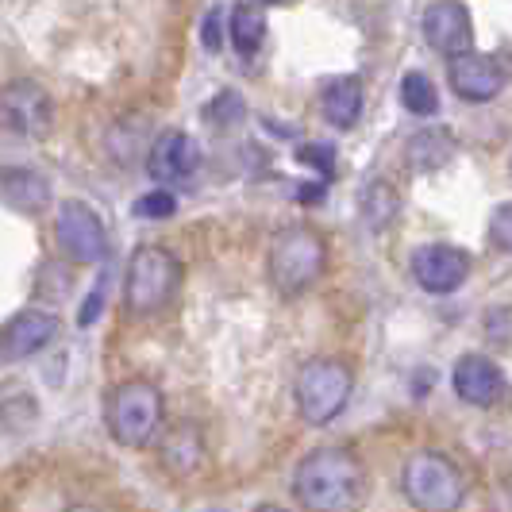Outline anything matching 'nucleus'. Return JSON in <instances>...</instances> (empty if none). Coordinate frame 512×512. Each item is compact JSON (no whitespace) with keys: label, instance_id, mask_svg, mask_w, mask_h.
<instances>
[{"label":"nucleus","instance_id":"nucleus-1","mask_svg":"<svg viewBox=\"0 0 512 512\" xmlns=\"http://www.w3.org/2000/svg\"><path fill=\"white\" fill-rule=\"evenodd\" d=\"M293 493L305 509L316 512H339L359 505L366 493V470L362 462L343 451V447H320L301 459L297 474H293Z\"/></svg>","mask_w":512,"mask_h":512},{"label":"nucleus","instance_id":"nucleus-2","mask_svg":"<svg viewBox=\"0 0 512 512\" xmlns=\"http://www.w3.org/2000/svg\"><path fill=\"white\" fill-rule=\"evenodd\" d=\"M104 424L120 447H151L166 424L162 389L147 378H128V382L112 385L104 397Z\"/></svg>","mask_w":512,"mask_h":512},{"label":"nucleus","instance_id":"nucleus-3","mask_svg":"<svg viewBox=\"0 0 512 512\" xmlns=\"http://www.w3.org/2000/svg\"><path fill=\"white\" fill-rule=\"evenodd\" d=\"M266 266H270V282L282 297H301L328 270V247H324L320 231L305 228V224H289L274 235Z\"/></svg>","mask_w":512,"mask_h":512},{"label":"nucleus","instance_id":"nucleus-4","mask_svg":"<svg viewBox=\"0 0 512 512\" xmlns=\"http://www.w3.org/2000/svg\"><path fill=\"white\" fill-rule=\"evenodd\" d=\"M181 289V262L166 247L147 243L135 247L124 274V308L131 316H154L178 297Z\"/></svg>","mask_w":512,"mask_h":512},{"label":"nucleus","instance_id":"nucleus-5","mask_svg":"<svg viewBox=\"0 0 512 512\" xmlns=\"http://www.w3.org/2000/svg\"><path fill=\"white\" fill-rule=\"evenodd\" d=\"M355 393V370L343 359H312L305 362V370L297 374L293 397H297V412L301 420L312 428L332 424L339 412L347 409Z\"/></svg>","mask_w":512,"mask_h":512},{"label":"nucleus","instance_id":"nucleus-6","mask_svg":"<svg viewBox=\"0 0 512 512\" xmlns=\"http://www.w3.org/2000/svg\"><path fill=\"white\" fill-rule=\"evenodd\" d=\"M401 493L409 497V505L424 512H447L459 509L466 486H462L459 466L439 455V451H416L409 455L401 470Z\"/></svg>","mask_w":512,"mask_h":512},{"label":"nucleus","instance_id":"nucleus-7","mask_svg":"<svg viewBox=\"0 0 512 512\" xmlns=\"http://www.w3.org/2000/svg\"><path fill=\"white\" fill-rule=\"evenodd\" d=\"M54 243L77 266H97L108 255L104 220L85 201H62L54 216Z\"/></svg>","mask_w":512,"mask_h":512},{"label":"nucleus","instance_id":"nucleus-8","mask_svg":"<svg viewBox=\"0 0 512 512\" xmlns=\"http://www.w3.org/2000/svg\"><path fill=\"white\" fill-rule=\"evenodd\" d=\"M0 128L43 139L54 128V101L35 81H12L0 89Z\"/></svg>","mask_w":512,"mask_h":512},{"label":"nucleus","instance_id":"nucleus-9","mask_svg":"<svg viewBox=\"0 0 512 512\" xmlns=\"http://www.w3.org/2000/svg\"><path fill=\"white\" fill-rule=\"evenodd\" d=\"M409 270L424 293L447 297V293L462 289L470 278V255L462 247H451V243H428V247L412 251Z\"/></svg>","mask_w":512,"mask_h":512},{"label":"nucleus","instance_id":"nucleus-10","mask_svg":"<svg viewBox=\"0 0 512 512\" xmlns=\"http://www.w3.org/2000/svg\"><path fill=\"white\" fill-rule=\"evenodd\" d=\"M447 81H451L455 97H462V101H470V104H486V101H493V97H501V89H505V70H501V62L489 58V54L462 51V54H451V62H447Z\"/></svg>","mask_w":512,"mask_h":512},{"label":"nucleus","instance_id":"nucleus-11","mask_svg":"<svg viewBox=\"0 0 512 512\" xmlns=\"http://www.w3.org/2000/svg\"><path fill=\"white\" fill-rule=\"evenodd\" d=\"M420 31L428 39V47L439 54H462L474 43V24H470V8L462 0H436L424 8Z\"/></svg>","mask_w":512,"mask_h":512},{"label":"nucleus","instance_id":"nucleus-12","mask_svg":"<svg viewBox=\"0 0 512 512\" xmlns=\"http://www.w3.org/2000/svg\"><path fill=\"white\" fill-rule=\"evenodd\" d=\"M58 335V320L43 308H24L0 324V362H24Z\"/></svg>","mask_w":512,"mask_h":512},{"label":"nucleus","instance_id":"nucleus-13","mask_svg":"<svg viewBox=\"0 0 512 512\" xmlns=\"http://www.w3.org/2000/svg\"><path fill=\"white\" fill-rule=\"evenodd\" d=\"M201 166V147L189 131L166 128L154 135V143L147 147V170L158 181H185L197 174Z\"/></svg>","mask_w":512,"mask_h":512},{"label":"nucleus","instance_id":"nucleus-14","mask_svg":"<svg viewBox=\"0 0 512 512\" xmlns=\"http://www.w3.org/2000/svg\"><path fill=\"white\" fill-rule=\"evenodd\" d=\"M451 385L459 393V401L474 405V409H489L505 397V374L501 366L486 355H462L455 362V374H451Z\"/></svg>","mask_w":512,"mask_h":512},{"label":"nucleus","instance_id":"nucleus-15","mask_svg":"<svg viewBox=\"0 0 512 512\" xmlns=\"http://www.w3.org/2000/svg\"><path fill=\"white\" fill-rule=\"evenodd\" d=\"M0 205L39 216L43 208H51V181L27 166H0Z\"/></svg>","mask_w":512,"mask_h":512},{"label":"nucleus","instance_id":"nucleus-16","mask_svg":"<svg viewBox=\"0 0 512 512\" xmlns=\"http://www.w3.org/2000/svg\"><path fill=\"white\" fill-rule=\"evenodd\" d=\"M320 108H324V116H328V124L332 128H355L362 116V81L355 74H343L328 81V89H324V97H320Z\"/></svg>","mask_w":512,"mask_h":512},{"label":"nucleus","instance_id":"nucleus-17","mask_svg":"<svg viewBox=\"0 0 512 512\" xmlns=\"http://www.w3.org/2000/svg\"><path fill=\"white\" fill-rule=\"evenodd\" d=\"M405 158H409V166L416 174H436L455 158V135L447 128L416 131L409 139V147H405Z\"/></svg>","mask_w":512,"mask_h":512},{"label":"nucleus","instance_id":"nucleus-18","mask_svg":"<svg viewBox=\"0 0 512 512\" xmlns=\"http://www.w3.org/2000/svg\"><path fill=\"white\" fill-rule=\"evenodd\" d=\"M228 27H231V43H235V51L243 54V58H255L258 47L266 43V12H262V4H255V0L239 4L231 12Z\"/></svg>","mask_w":512,"mask_h":512},{"label":"nucleus","instance_id":"nucleus-19","mask_svg":"<svg viewBox=\"0 0 512 512\" xmlns=\"http://www.w3.org/2000/svg\"><path fill=\"white\" fill-rule=\"evenodd\" d=\"M401 104L409 108L412 116H436L439 112V93L432 85V77L420 74V70H409L401 77Z\"/></svg>","mask_w":512,"mask_h":512},{"label":"nucleus","instance_id":"nucleus-20","mask_svg":"<svg viewBox=\"0 0 512 512\" xmlns=\"http://www.w3.org/2000/svg\"><path fill=\"white\" fill-rule=\"evenodd\" d=\"M243 116H247V104L239 93H220L205 104V120L212 131H231L235 124H243Z\"/></svg>","mask_w":512,"mask_h":512},{"label":"nucleus","instance_id":"nucleus-21","mask_svg":"<svg viewBox=\"0 0 512 512\" xmlns=\"http://www.w3.org/2000/svg\"><path fill=\"white\" fill-rule=\"evenodd\" d=\"M201 455H205V447H201V439L193 436V432H185V439L174 436L162 447V459H166V466H170L174 474H189V470L201 462Z\"/></svg>","mask_w":512,"mask_h":512},{"label":"nucleus","instance_id":"nucleus-22","mask_svg":"<svg viewBox=\"0 0 512 512\" xmlns=\"http://www.w3.org/2000/svg\"><path fill=\"white\" fill-rule=\"evenodd\" d=\"M362 212H366V220H370L374 228H385V224L393 220V212H397V193H393L389 185H374V189L362 197Z\"/></svg>","mask_w":512,"mask_h":512},{"label":"nucleus","instance_id":"nucleus-23","mask_svg":"<svg viewBox=\"0 0 512 512\" xmlns=\"http://www.w3.org/2000/svg\"><path fill=\"white\" fill-rule=\"evenodd\" d=\"M174 208H178L174 193L154 189V193H147V197L135 201V216H139V220H166V216H174Z\"/></svg>","mask_w":512,"mask_h":512},{"label":"nucleus","instance_id":"nucleus-24","mask_svg":"<svg viewBox=\"0 0 512 512\" xmlns=\"http://www.w3.org/2000/svg\"><path fill=\"white\" fill-rule=\"evenodd\" d=\"M489 243L497 251L512 255V201H505V205L489 216Z\"/></svg>","mask_w":512,"mask_h":512},{"label":"nucleus","instance_id":"nucleus-25","mask_svg":"<svg viewBox=\"0 0 512 512\" xmlns=\"http://www.w3.org/2000/svg\"><path fill=\"white\" fill-rule=\"evenodd\" d=\"M297 158H301L305 166H316V170H320V178H328V174L335 170V151H332V147H324V143L301 147V151H297Z\"/></svg>","mask_w":512,"mask_h":512},{"label":"nucleus","instance_id":"nucleus-26","mask_svg":"<svg viewBox=\"0 0 512 512\" xmlns=\"http://www.w3.org/2000/svg\"><path fill=\"white\" fill-rule=\"evenodd\" d=\"M201 39H205V47L212 54H220V43H224V12L220 8H212L205 16V31H201Z\"/></svg>","mask_w":512,"mask_h":512},{"label":"nucleus","instance_id":"nucleus-27","mask_svg":"<svg viewBox=\"0 0 512 512\" xmlns=\"http://www.w3.org/2000/svg\"><path fill=\"white\" fill-rule=\"evenodd\" d=\"M255 4H285V0H255Z\"/></svg>","mask_w":512,"mask_h":512}]
</instances>
